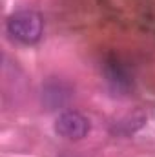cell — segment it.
<instances>
[{"mask_svg":"<svg viewBox=\"0 0 155 157\" xmlns=\"http://www.w3.org/2000/svg\"><path fill=\"white\" fill-rule=\"evenodd\" d=\"M7 33L22 44H35L42 37L44 22L37 11H17L7 18Z\"/></svg>","mask_w":155,"mask_h":157,"instance_id":"6da1fadb","label":"cell"},{"mask_svg":"<svg viewBox=\"0 0 155 157\" xmlns=\"http://www.w3.org/2000/svg\"><path fill=\"white\" fill-rule=\"evenodd\" d=\"M104 77L115 91H130L133 88V73L119 55H108L104 60Z\"/></svg>","mask_w":155,"mask_h":157,"instance_id":"7a4b0ae2","label":"cell"},{"mask_svg":"<svg viewBox=\"0 0 155 157\" xmlns=\"http://www.w3.org/2000/svg\"><path fill=\"white\" fill-rule=\"evenodd\" d=\"M55 132L70 141H80L89 132V121L78 112H64L55 121Z\"/></svg>","mask_w":155,"mask_h":157,"instance_id":"3957f363","label":"cell"}]
</instances>
